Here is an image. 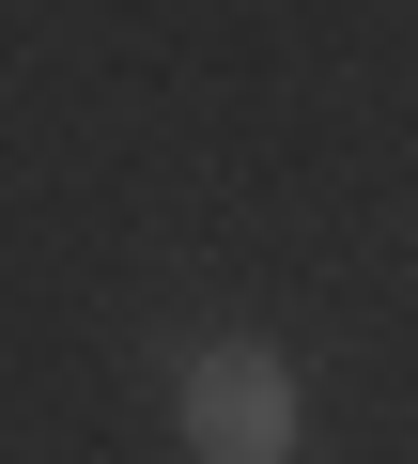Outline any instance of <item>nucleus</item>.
<instances>
[{"label": "nucleus", "instance_id": "nucleus-1", "mask_svg": "<svg viewBox=\"0 0 418 464\" xmlns=\"http://www.w3.org/2000/svg\"><path fill=\"white\" fill-rule=\"evenodd\" d=\"M170 433H186V464H295V433H310L295 356L279 341H201L186 387H170Z\"/></svg>", "mask_w": 418, "mask_h": 464}]
</instances>
